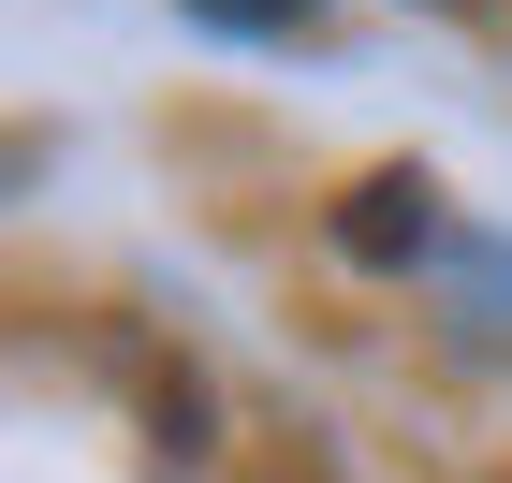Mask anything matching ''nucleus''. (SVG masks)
I'll return each instance as SVG.
<instances>
[{"instance_id":"1","label":"nucleus","mask_w":512,"mask_h":483,"mask_svg":"<svg viewBox=\"0 0 512 483\" xmlns=\"http://www.w3.org/2000/svg\"><path fill=\"white\" fill-rule=\"evenodd\" d=\"M337 249H352V264H425L439 249V191L425 176H366L352 220H337Z\"/></svg>"},{"instance_id":"2","label":"nucleus","mask_w":512,"mask_h":483,"mask_svg":"<svg viewBox=\"0 0 512 483\" xmlns=\"http://www.w3.org/2000/svg\"><path fill=\"white\" fill-rule=\"evenodd\" d=\"M176 15H205V30H308V0H176Z\"/></svg>"}]
</instances>
